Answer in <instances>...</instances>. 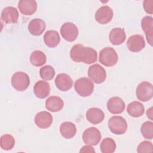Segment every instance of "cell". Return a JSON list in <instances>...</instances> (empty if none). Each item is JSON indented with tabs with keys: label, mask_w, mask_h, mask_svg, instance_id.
Wrapping results in <instances>:
<instances>
[{
	"label": "cell",
	"mask_w": 153,
	"mask_h": 153,
	"mask_svg": "<svg viewBox=\"0 0 153 153\" xmlns=\"http://www.w3.org/2000/svg\"><path fill=\"white\" fill-rule=\"evenodd\" d=\"M18 8L22 14L30 16L36 12L37 4L33 0H21L18 3Z\"/></svg>",
	"instance_id": "obj_17"
},
{
	"label": "cell",
	"mask_w": 153,
	"mask_h": 153,
	"mask_svg": "<svg viewBox=\"0 0 153 153\" xmlns=\"http://www.w3.org/2000/svg\"><path fill=\"white\" fill-rule=\"evenodd\" d=\"M127 112L131 117L137 118L141 117L144 114L145 108L141 103L134 101L128 105Z\"/></svg>",
	"instance_id": "obj_25"
},
{
	"label": "cell",
	"mask_w": 153,
	"mask_h": 153,
	"mask_svg": "<svg viewBox=\"0 0 153 153\" xmlns=\"http://www.w3.org/2000/svg\"><path fill=\"white\" fill-rule=\"evenodd\" d=\"M60 33L64 39L69 42H72L78 37V29L74 23L66 22L60 27Z\"/></svg>",
	"instance_id": "obj_8"
},
{
	"label": "cell",
	"mask_w": 153,
	"mask_h": 153,
	"mask_svg": "<svg viewBox=\"0 0 153 153\" xmlns=\"http://www.w3.org/2000/svg\"><path fill=\"white\" fill-rule=\"evenodd\" d=\"M55 84L62 91H66L71 88L73 85L72 78L66 74H59L55 79Z\"/></svg>",
	"instance_id": "obj_16"
},
{
	"label": "cell",
	"mask_w": 153,
	"mask_h": 153,
	"mask_svg": "<svg viewBox=\"0 0 153 153\" xmlns=\"http://www.w3.org/2000/svg\"><path fill=\"white\" fill-rule=\"evenodd\" d=\"M63 100L59 96H50L45 101L46 109L53 112L60 111L63 109Z\"/></svg>",
	"instance_id": "obj_22"
},
{
	"label": "cell",
	"mask_w": 153,
	"mask_h": 153,
	"mask_svg": "<svg viewBox=\"0 0 153 153\" xmlns=\"http://www.w3.org/2000/svg\"><path fill=\"white\" fill-rule=\"evenodd\" d=\"M107 108L113 114H121L125 109V103L119 97H112L107 102Z\"/></svg>",
	"instance_id": "obj_14"
},
{
	"label": "cell",
	"mask_w": 153,
	"mask_h": 153,
	"mask_svg": "<svg viewBox=\"0 0 153 153\" xmlns=\"http://www.w3.org/2000/svg\"><path fill=\"white\" fill-rule=\"evenodd\" d=\"M145 46L144 38L140 35H134L129 37L127 41V47L128 49L134 53L140 51Z\"/></svg>",
	"instance_id": "obj_11"
},
{
	"label": "cell",
	"mask_w": 153,
	"mask_h": 153,
	"mask_svg": "<svg viewBox=\"0 0 153 153\" xmlns=\"http://www.w3.org/2000/svg\"><path fill=\"white\" fill-rule=\"evenodd\" d=\"M34 121L36 126L39 128H47L52 124L53 117L47 111H41L36 114Z\"/></svg>",
	"instance_id": "obj_12"
},
{
	"label": "cell",
	"mask_w": 153,
	"mask_h": 153,
	"mask_svg": "<svg viewBox=\"0 0 153 153\" xmlns=\"http://www.w3.org/2000/svg\"><path fill=\"white\" fill-rule=\"evenodd\" d=\"M126 38V35L124 29L115 27L112 29L109 34V39L110 42L115 45H118L123 44Z\"/></svg>",
	"instance_id": "obj_20"
},
{
	"label": "cell",
	"mask_w": 153,
	"mask_h": 153,
	"mask_svg": "<svg viewBox=\"0 0 153 153\" xmlns=\"http://www.w3.org/2000/svg\"><path fill=\"white\" fill-rule=\"evenodd\" d=\"M114 16L112 9L109 6L105 5L100 7L95 13L96 20L102 24L105 25L111 21Z\"/></svg>",
	"instance_id": "obj_10"
},
{
	"label": "cell",
	"mask_w": 153,
	"mask_h": 153,
	"mask_svg": "<svg viewBox=\"0 0 153 153\" xmlns=\"http://www.w3.org/2000/svg\"><path fill=\"white\" fill-rule=\"evenodd\" d=\"M30 84V79L27 74L23 72H16L11 77V85L17 91L26 90Z\"/></svg>",
	"instance_id": "obj_5"
},
{
	"label": "cell",
	"mask_w": 153,
	"mask_h": 153,
	"mask_svg": "<svg viewBox=\"0 0 153 153\" xmlns=\"http://www.w3.org/2000/svg\"><path fill=\"white\" fill-rule=\"evenodd\" d=\"M104 118V112L98 108H91L86 112L87 120L93 124L100 123L103 121Z\"/></svg>",
	"instance_id": "obj_18"
},
{
	"label": "cell",
	"mask_w": 153,
	"mask_h": 153,
	"mask_svg": "<svg viewBox=\"0 0 153 153\" xmlns=\"http://www.w3.org/2000/svg\"><path fill=\"white\" fill-rule=\"evenodd\" d=\"M33 92L38 98L44 99L47 97L50 93L49 83L42 80L38 81L33 87Z\"/></svg>",
	"instance_id": "obj_19"
},
{
	"label": "cell",
	"mask_w": 153,
	"mask_h": 153,
	"mask_svg": "<svg viewBox=\"0 0 153 153\" xmlns=\"http://www.w3.org/2000/svg\"><path fill=\"white\" fill-rule=\"evenodd\" d=\"M45 23L41 19H34L28 25V30L34 36L41 35L45 29Z\"/></svg>",
	"instance_id": "obj_21"
},
{
	"label": "cell",
	"mask_w": 153,
	"mask_h": 153,
	"mask_svg": "<svg viewBox=\"0 0 153 153\" xmlns=\"http://www.w3.org/2000/svg\"><path fill=\"white\" fill-rule=\"evenodd\" d=\"M136 94L137 98L142 102L150 100L153 96V86L151 83L143 81L139 84L136 88Z\"/></svg>",
	"instance_id": "obj_6"
},
{
	"label": "cell",
	"mask_w": 153,
	"mask_h": 153,
	"mask_svg": "<svg viewBox=\"0 0 153 153\" xmlns=\"http://www.w3.org/2000/svg\"><path fill=\"white\" fill-rule=\"evenodd\" d=\"M70 57L75 62H82L90 65L97 60V53L92 48L85 47L82 44H78L74 45L71 49Z\"/></svg>",
	"instance_id": "obj_1"
},
{
	"label": "cell",
	"mask_w": 153,
	"mask_h": 153,
	"mask_svg": "<svg viewBox=\"0 0 153 153\" xmlns=\"http://www.w3.org/2000/svg\"><path fill=\"white\" fill-rule=\"evenodd\" d=\"M143 7L145 12L148 14H152L153 13V1L146 0L143 1Z\"/></svg>",
	"instance_id": "obj_32"
},
{
	"label": "cell",
	"mask_w": 153,
	"mask_h": 153,
	"mask_svg": "<svg viewBox=\"0 0 153 153\" xmlns=\"http://www.w3.org/2000/svg\"><path fill=\"white\" fill-rule=\"evenodd\" d=\"M74 88L76 92L82 97L90 96L94 90L93 82L88 78L83 77L78 79L74 84Z\"/></svg>",
	"instance_id": "obj_2"
},
{
	"label": "cell",
	"mask_w": 153,
	"mask_h": 153,
	"mask_svg": "<svg viewBox=\"0 0 153 153\" xmlns=\"http://www.w3.org/2000/svg\"><path fill=\"white\" fill-rule=\"evenodd\" d=\"M60 132L61 135L65 139H71L74 137L76 133L75 125L70 121L63 123L60 126Z\"/></svg>",
	"instance_id": "obj_24"
},
{
	"label": "cell",
	"mask_w": 153,
	"mask_h": 153,
	"mask_svg": "<svg viewBox=\"0 0 153 153\" xmlns=\"http://www.w3.org/2000/svg\"><path fill=\"white\" fill-rule=\"evenodd\" d=\"M146 115L147 117L151 120H152L153 118H152V115H153V113H152V107H151L149 109H148L146 111Z\"/></svg>",
	"instance_id": "obj_34"
},
{
	"label": "cell",
	"mask_w": 153,
	"mask_h": 153,
	"mask_svg": "<svg viewBox=\"0 0 153 153\" xmlns=\"http://www.w3.org/2000/svg\"><path fill=\"white\" fill-rule=\"evenodd\" d=\"M108 127L110 131L115 134H124L127 130L126 120L121 116H113L108 121Z\"/></svg>",
	"instance_id": "obj_3"
},
{
	"label": "cell",
	"mask_w": 153,
	"mask_h": 153,
	"mask_svg": "<svg viewBox=\"0 0 153 153\" xmlns=\"http://www.w3.org/2000/svg\"><path fill=\"white\" fill-rule=\"evenodd\" d=\"M47 60L45 54L40 50H35L32 53L30 56V62L35 66H41L44 65Z\"/></svg>",
	"instance_id": "obj_26"
},
{
	"label": "cell",
	"mask_w": 153,
	"mask_h": 153,
	"mask_svg": "<svg viewBox=\"0 0 153 153\" xmlns=\"http://www.w3.org/2000/svg\"><path fill=\"white\" fill-rule=\"evenodd\" d=\"M15 145V140L13 136L10 134H4L1 137L0 146L1 148L5 151L11 149Z\"/></svg>",
	"instance_id": "obj_28"
},
{
	"label": "cell",
	"mask_w": 153,
	"mask_h": 153,
	"mask_svg": "<svg viewBox=\"0 0 153 153\" xmlns=\"http://www.w3.org/2000/svg\"><path fill=\"white\" fill-rule=\"evenodd\" d=\"M100 148L102 153H112L116 149V143L112 138L106 137L102 141Z\"/></svg>",
	"instance_id": "obj_27"
},
{
	"label": "cell",
	"mask_w": 153,
	"mask_h": 153,
	"mask_svg": "<svg viewBox=\"0 0 153 153\" xmlns=\"http://www.w3.org/2000/svg\"><path fill=\"white\" fill-rule=\"evenodd\" d=\"M19 16V12L16 8L7 7L2 10L1 19L7 23H16L18 22Z\"/></svg>",
	"instance_id": "obj_13"
},
{
	"label": "cell",
	"mask_w": 153,
	"mask_h": 153,
	"mask_svg": "<svg viewBox=\"0 0 153 153\" xmlns=\"http://www.w3.org/2000/svg\"><path fill=\"white\" fill-rule=\"evenodd\" d=\"M88 76L96 84H100L105 81L106 72L102 66L94 64L88 68Z\"/></svg>",
	"instance_id": "obj_7"
},
{
	"label": "cell",
	"mask_w": 153,
	"mask_h": 153,
	"mask_svg": "<svg viewBox=\"0 0 153 153\" xmlns=\"http://www.w3.org/2000/svg\"><path fill=\"white\" fill-rule=\"evenodd\" d=\"M79 152H95V151L91 145H88L82 146L80 149Z\"/></svg>",
	"instance_id": "obj_33"
},
{
	"label": "cell",
	"mask_w": 153,
	"mask_h": 153,
	"mask_svg": "<svg viewBox=\"0 0 153 153\" xmlns=\"http://www.w3.org/2000/svg\"><path fill=\"white\" fill-rule=\"evenodd\" d=\"M118 55L112 47H105L99 53V62L105 66H113L117 63Z\"/></svg>",
	"instance_id": "obj_4"
},
{
	"label": "cell",
	"mask_w": 153,
	"mask_h": 153,
	"mask_svg": "<svg viewBox=\"0 0 153 153\" xmlns=\"http://www.w3.org/2000/svg\"><path fill=\"white\" fill-rule=\"evenodd\" d=\"M44 41L47 46L54 48L60 43V38L58 32L56 30H50L45 32L44 35Z\"/></svg>",
	"instance_id": "obj_23"
},
{
	"label": "cell",
	"mask_w": 153,
	"mask_h": 153,
	"mask_svg": "<svg viewBox=\"0 0 153 153\" xmlns=\"http://www.w3.org/2000/svg\"><path fill=\"white\" fill-rule=\"evenodd\" d=\"M141 26L144 31L147 41L152 46L153 42V18L151 16H145L141 21Z\"/></svg>",
	"instance_id": "obj_15"
},
{
	"label": "cell",
	"mask_w": 153,
	"mask_h": 153,
	"mask_svg": "<svg viewBox=\"0 0 153 153\" xmlns=\"http://www.w3.org/2000/svg\"><path fill=\"white\" fill-rule=\"evenodd\" d=\"M100 131L96 127L87 128L82 134V140L85 143L90 145H97L101 139Z\"/></svg>",
	"instance_id": "obj_9"
},
{
	"label": "cell",
	"mask_w": 153,
	"mask_h": 153,
	"mask_svg": "<svg viewBox=\"0 0 153 153\" xmlns=\"http://www.w3.org/2000/svg\"><path fill=\"white\" fill-rule=\"evenodd\" d=\"M137 152H152L153 146L151 142L146 140L143 141L139 143L137 148Z\"/></svg>",
	"instance_id": "obj_31"
},
{
	"label": "cell",
	"mask_w": 153,
	"mask_h": 153,
	"mask_svg": "<svg viewBox=\"0 0 153 153\" xmlns=\"http://www.w3.org/2000/svg\"><path fill=\"white\" fill-rule=\"evenodd\" d=\"M143 137L147 139H152L153 137V123L151 121H146L142 124L140 128Z\"/></svg>",
	"instance_id": "obj_30"
},
{
	"label": "cell",
	"mask_w": 153,
	"mask_h": 153,
	"mask_svg": "<svg viewBox=\"0 0 153 153\" xmlns=\"http://www.w3.org/2000/svg\"><path fill=\"white\" fill-rule=\"evenodd\" d=\"M39 75L43 79L51 80L55 75V71L51 66L45 65L40 69Z\"/></svg>",
	"instance_id": "obj_29"
}]
</instances>
